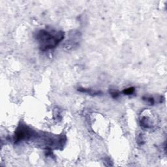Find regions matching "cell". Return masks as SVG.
<instances>
[{"label": "cell", "instance_id": "1", "mask_svg": "<svg viewBox=\"0 0 167 167\" xmlns=\"http://www.w3.org/2000/svg\"><path fill=\"white\" fill-rule=\"evenodd\" d=\"M63 32H59L58 33L52 34L48 31L41 30L37 34V39L40 41L41 47L43 50L52 49L56 47L58 43L63 39Z\"/></svg>", "mask_w": 167, "mask_h": 167}, {"label": "cell", "instance_id": "2", "mask_svg": "<svg viewBox=\"0 0 167 167\" xmlns=\"http://www.w3.org/2000/svg\"><path fill=\"white\" fill-rule=\"evenodd\" d=\"M78 90L81 92L87 93H89L90 95H99L100 93L99 91H95L91 90V89H85V88H79Z\"/></svg>", "mask_w": 167, "mask_h": 167}, {"label": "cell", "instance_id": "3", "mask_svg": "<svg viewBox=\"0 0 167 167\" xmlns=\"http://www.w3.org/2000/svg\"><path fill=\"white\" fill-rule=\"evenodd\" d=\"M134 91H135L134 88H127V89H125V90L123 91V93L124 94H126V95H131Z\"/></svg>", "mask_w": 167, "mask_h": 167}, {"label": "cell", "instance_id": "4", "mask_svg": "<svg viewBox=\"0 0 167 167\" xmlns=\"http://www.w3.org/2000/svg\"><path fill=\"white\" fill-rule=\"evenodd\" d=\"M111 95H112V97H114V98H116V97H117L119 96V94H118V93L117 92H112L111 93Z\"/></svg>", "mask_w": 167, "mask_h": 167}]
</instances>
